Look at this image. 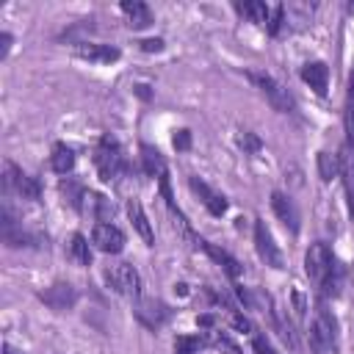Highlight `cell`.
Wrapping results in <instances>:
<instances>
[{"label":"cell","mask_w":354,"mask_h":354,"mask_svg":"<svg viewBox=\"0 0 354 354\" xmlns=\"http://www.w3.org/2000/svg\"><path fill=\"white\" fill-rule=\"evenodd\" d=\"M136 94H138V97H144V100H149V97H152V94H149V86H144V83H141V86H136Z\"/></svg>","instance_id":"cell-38"},{"label":"cell","mask_w":354,"mask_h":354,"mask_svg":"<svg viewBox=\"0 0 354 354\" xmlns=\"http://www.w3.org/2000/svg\"><path fill=\"white\" fill-rule=\"evenodd\" d=\"M293 307H296V315L304 318V310H307V307H304V296H301L299 290H293Z\"/></svg>","instance_id":"cell-36"},{"label":"cell","mask_w":354,"mask_h":354,"mask_svg":"<svg viewBox=\"0 0 354 354\" xmlns=\"http://www.w3.org/2000/svg\"><path fill=\"white\" fill-rule=\"evenodd\" d=\"M17 194H19L22 199H39V183H36L33 177L22 174V180H19V185H17Z\"/></svg>","instance_id":"cell-28"},{"label":"cell","mask_w":354,"mask_h":354,"mask_svg":"<svg viewBox=\"0 0 354 354\" xmlns=\"http://www.w3.org/2000/svg\"><path fill=\"white\" fill-rule=\"evenodd\" d=\"M141 160H144V171H147V174H152V177L166 174V160H163V155H160L155 147L141 144Z\"/></svg>","instance_id":"cell-19"},{"label":"cell","mask_w":354,"mask_h":354,"mask_svg":"<svg viewBox=\"0 0 354 354\" xmlns=\"http://www.w3.org/2000/svg\"><path fill=\"white\" fill-rule=\"evenodd\" d=\"M307 337H310V346H313V351H315V354H335L337 324H335V318L329 315V310H326L324 304H318L315 318L310 321Z\"/></svg>","instance_id":"cell-1"},{"label":"cell","mask_w":354,"mask_h":354,"mask_svg":"<svg viewBox=\"0 0 354 354\" xmlns=\"http://www.w3.org/2000/svg\"><path fill=\"white\" fill-rule=\"evenodd\" d=\"M188 185H191V191H194V194L202 199V205H205V207H207L213 216H224V213H227V199H224L218 191H213V188H210L205 180L191 177V180H188Z\"/></svg>","instance_id":"cell-9"},{"label":"cell","mask_w":354,"mask_h":354,"mask_svg":"<svg viewBox=\"0 0 354 354\" xmlns=\"http://www.w3.org/2000/svg\"><path fill=\"white\" fill-rule=\"evenodd\" d=\"M252 346H254V354H277V351L271 348V343H268V340H266L263 335H254Z\"/></svg>","instance_id":"cell-32"},{"label":"cell","mask_w":354,"mask_h":354,"mask_svg":"<svg viewBox=\"0 0 354 354\" xmlns=\"http://www.w3.org/2000/svg\"><path fill=\"white\" fill-rule=\"evenodd\" d=\"M105 279L113 290H119L124 296L138 299V293H141V277L130 263H116V266L105 268Z\"/></svg>","instance_id":"cell-4"},{"label":"cell","mask_w":354,"mask_h":354,"mask_svg":"<svg viewBox=\"0 0 354 354\" xmlns=\"http://www.w3.org/2000/svg\"><path fill=\"white\" fill-rule=\"evenodd\" d=\"M8 47H11V36H8V33H3V36H0V58H6V55H8Z\"/></svg>","instance_id":"cell-37"},{"label":"cell","mask_w":354,"mask_h":354,"mask_svg":"<svg viewBox=\"0 0 354 354\" xmlns=\"http://www.w3.org/2000/svg\"><path fill=\"white\" fill-rule=\"evenodd\" d=\"M171 144H174V149H180V152H185V149H191V130H177L174 133V138H171Z\"/></svg>","instance_id":"cell-30"},{"label":"cell","mask_w":354,"mask_h":354,"mask_svg":"<svg viewBox=\"0 0 354 354\" xmlns=\"http://www.w3.org/2000/svg\"><path fill=\"white\" fill-rule=\"evenodd\" d=\"M301 80L310 83V88L315 94H326V83H329V69L324 61H313L301 66Z\"/></svg>","instance_id":"cell-14"},{"label":"cell","mask_w":354,"mask_h":354,"mask_svg":"<svg viewBox=\"0 0 354 354\" xmlns=\"http://www.w3.org/2000/svg\"><path fill=\"white\" fill-rule=\"evenodd\" d=\"M50 163H53V169H55L58 174H66V171H72V166H75V152H72L66 144H55Z\"/></svg>","instance_id":"cell-21"},{"label":"cell","mask_w":354,"mask_h":354,"mask_svg":"<svg viewBox=\"0 0 354 354\" xmlns=\"http://www.w3.org/2000/svg\"><path fill=\"white\" fill-rule=\"evenodd\" d=\"M271 324H274V329L279 332V337L285 340V346H290L293 351H299V340H296V332H293V326H290V321L277 310V307H271Z\"/></svg>","instance_id":"cell-20"},{"label":"cell","mask_w":354,"mask_h":354,"mask_svg":"<svg viewBox=\"0 0 354 354\" xmlns=\"http://www.w3.org/2000/svg\"><path fill=\"white\" fill-rule=\"evenodd\" d=\"M136 315H138V321H141L144 326L155 329V326H160V324L169 318V310H166V304H160V301H155V299H147V301H138V304H136Z\"/></svg>","instance_id":"cell-12"},{"label":"cell","mask_w":354,"mask_h":354,"mask_svg":"<svg viewBox=\"0 0 354 354\" xmlns=\"http://www.w3.org/2000/svg\"><path fill=\"white\" fill-rule=\"evenodd\" d=\"M3 351H6V354H19V351H14V348H11V346H8V343H6V346H3Z\"/></svg>","instance_id":"cell-40"},{"label":"cell","mask_w":354,"mask_h":354,"mask_svg":"<svg viewBox=\"0 0 354 354\" xmlns=\"http://www.w3.org/2000/svg\"><path fill=\"white\" fill-rule=\"evenodd\" d=\"M205 346V340L199 335H177L174 340V354H196Z\"/></svg>","instance_id":"cell-25"},{"label":"cell","mask_w":354,"mask_h":354,"mask_svg":"<svg viewBox=\"0 0 354 354\" xmlns=\"http://www.w3.org/2000/svg\"><path fill=\"white\" fill-rule=\"evenodd\" d=\"M138 44H141L144 53H160V50H163V39H144V41H138Z\"/></svg>","instance_id":"cell-33"},{"label":"cell","mask_w":354,"mask_h":354,"mask_svg":"<svg viewBox=\"0 0 354 354\" xmlns=\"http://www.w3.org/2000/svg\"><path fill=\"white\" fill-rule=\"evenodd\" d=\"M80 210H83V213H88V216H94V218H100V221H105V218L111 216V202H108L102 194L88 191V194H83Z\"/></svg>","instance_id":"cell-18"},{"label":"cell","mask_w":354,"mask_h":354,"mask_svg":"<svg viewBox=\"0 0 354 354\" xmlns=\"http://www.w3.org/2000/svg\"><path fill=\"white\" fill-rule=\"evenodd\" d=\"M213 343H216L218 348H227L230 354H241V351H238V346H235V343H230L227 337H218V335H213Z\"/></svg>","instance_id":"cell-35"},{"label":"cell","mask_w":354,"mask_h":354,"mask_svg":"<svg viewBox=\"0 0 354 354\" xmlns=\"http://www.w3.org/2000/svg\"><path fill=\"white\" fill-rule=\"evenodd\" d=\"M91 243H94L100 252H105V254H116V252L124 249V232H122L119 227L108 224V221H100V224H94V230H91Z\"/></svg>","instance_id":"cell-7"},{"label":"cell","mask_w":354,"mask_h":354,"mask_svg":"<svg viewBox=\"0 0 354 354\" xmlns=\"http://www.w3.org/2000/svg\"><path fill=\"white\" fill-rule=\"evenodd\" d=\"M343 124H346V144L354 147V97L348 94L346 111H343Z\"/></svg>","instance_id":"cell-27"},{"label":"cell","mask_w":354,"mask_h":354,"mask_svg":"<svg viewBox=\"0 0 354 354\" xmlns=\"http://www.w3.org/2000/svg\"><path fill=\"white\" fill-rule=\"evenodd\" d=\"M122 14L127 17V25L130 28H147L149 22H152V11H149V6L147 3H141V0H122Z\"/></svg>","instance_id":"cell-16"},{"label":"cell","mask_w":354,"mask_h":354,"mask_svg":"<svg viewBox=\"0 0 354 354\" xmlns=\"http://www.w3.org/2000/svg\"><path fill=\"white\" fill-rule=\"evenodd\" d=\"M243 17H249L252 22H260V25H268V17H271V8L266 3H257V0H249V3H238L235 6Z\"/></svg>","instance_id":"cell-22"},{"label":"cell","mask_w":354,"mask_h":354,"mask_svg":"<svg viewBox=\"0 0 354 354\" xmlns=\"http://www.w3.org/2000/svg\"><path fill=\"white\" fill-rule=\"evenodd\" d=\"M332 266H335V260H332L329 246H326L324 241L310 243V249H307V254H304V271H307V277L321 285V282L329 277Z\"/></svg>","instance_id":"cell-3"},{"label":"cell","mask_w":354,"mask_h":354,"mask_svg":"<svg viewBox=\"0 0 354 354\" xmlns=\"http://www.w3.org/2000/svg\"><path fill=\"white\" fill-rule=\"evenodd\" d=\"M127 216H130L136 232L144 238V243L152 246V243H155V232H152V224H149V218H147V213H144V207H141L138 199H130V202H127Z\"/></svg>","instance_id":"cell-15"},{"label":"cell","mask_w":354,"mask_h":354,"mask_svg":"<svg viewBox=\"0 0 354 354\" xmlns=\"http://www.w3.org/2000/svg\"><path fill=\"white\" fill-rule=\"evenodd\" d=\"M199 246H202V249H205V252H207V254H210V257H213V260H216V263H218V266H221L232 279H235V277H241L243 266H241L230 252H224V249H218V246H213V243H207V241H202Z\"/></svg>","instance_id":"cell-17"},{"label":"cell","mask_w":354,"mask_h":354,"mask_svg":"<svg viewBox=\"0 0 354 354\" xmlns=\"http://www.w3.org/2000/svg\"><path fill=\"white\" fill-rule=\"evenodd\" d=\"M94 163H97L100 177H102L105 183L116 180V177L124 171L122 152H119V147H116V141H113L111 136H105V138L100 141V149H97V155H94Z\"/></svg>","instance_id":"cell-2"},{"label":"cell","mask_w":354,"mask_h":354,"mask_svg":"<svg viewBox=\"0 0 354 354\" xmlns=\"http://www.w3.org/2000/svg\"><path fill=\"white\" fill-rule=\"evenodd\" d=\"M232 326H235V329H241V332H252V321H249V318H243V315H238V313L232 315Z\"/></svg>","instance_id":"cell-34"},{"label":"cell","mask_w":354,"mask_h":354,"mask_svg":"<svg viewBox=\"0 0 354 354\" xmlns=\"http://www.w3.org/2000/svg\"><path fill=\"white\" fill-rule=\"evenodd\" d=\"M196 324H202V326H210V324H213V315H199V318H196Z\"/></svg>","instance_id":"cell-39"},{"label":"cell","mask_w":354,"mask_h":354,"mask_svg":"<svg viewBox=\"0 0 354 354\" xmlns=\"http://www.w3.org/2000/svg\"><path fill=\"white\" fill-rule=\"evenodd\" d=\"M254 246H257V254L266 260V266L271 268H285V257L279 252V246L274 243L271 238V230L266 227V221H254Z\"/></svg>","instance_id":"cell-6"},{"label":"cell","mask_w":354,"mask_h":354,"mask_svg":"<svg viewBox=\"0 0 354 354\" xmlns=\"http://www.w3.org/2000/svg\"><path fill=\"white\" fill-rule=\"evenodd\" d=\"M340 163V174H343V185H346V196H348V213L354 218V147H343L337 155Z\"/></svg>","instance_id":"cell-11"},{"label":"cell","mask_w":354,"mask_h":354,"mask_svg":"<svg viewBox=\"0 0 354 354\" xmlns=\"http://www.w3.org/2000/svg\"><path fill=\"white\" fill-rule=\"evenodd\" d=\"M39 299L50 307V310H69L72 304H75V299H77V293H75V288L69 285V282H55V285H50L47 290H41L39 293Z\"/></svg>","instance_id":"cell-8"},{"label":"cell","mask_w":354,"mask_h":354,"mask_svg":"<svg viewBox=\"0 0 354 354\" xmlns=\"http://www.w3.org/2000/svg\"><path fill=\"white\" fill-rule=\"evenodd\" d=\"M69 254H72V260H75L77 266H91V249H88V241H86L80 232L72 235V241H69Z\"/></svg>","instance_id":"cell-23"},{"label":"cell","mask_w":354,"mask_h":354,"mask_svg":"<svg viewBox=\"0 0 354 354\" xmlns=\"http://www.w3.org/2000/svg\"><path fill=\"white\" fill-rule=\"evenodd\" d=\"M271 207H274L277 218H279L290 232H299V210H296V205H293L290 196H285L282 191H274V194H271Z\"/></svg>","instance_id":"cell-10"},{"label":"cell","mask_w":354,"mask_h":354,"mask_svg":"<svg viewBox=\"0 0 354 354\" xmlns=\"http://www.w3.org/2000/svg\"><path fill=\"white\" fill-rule=\"evenodd\" d=\"M282 14H285V8L282 6H277V8H271V17H268V33H277L279 30V25H282Z\"/></svg>","instance_id":"cell-31"},{"label":"cell","mask_w":354,"mask_h":354,"mask_svg":"<svg viewBox=\"0 0 354 354\" xmlns=\"http://www.w3.org/2000/svg\"><path fill=\"white\" fill-rule=\"evenodd\" d=\"M238 144H241L243 152H260V147H263V141H260L254 133H249V130H243V133L238 136Z\"/></svg>","instance_id":"cell-29"},{"label":"cell","mask_w":354,"mask_h":354,"mask_svg":"<svg viewBox=\"0 0 354 354\" xmlns=\"http://www.w3.org/2000/svg\"><path fill=\"white\" fill-rule=\"evenodd\" d=\"M75 53L80 58H86V61H94V64H111V61L119 58V50L111 47V44H88V41H80Z\"/></svg>","instance_id":"cell-13"},{"label":"cell","mask_w":354,"mask_h":354,"mask_svg":"<svg viewBox=\"0 0 354 354\" xmlns=\"http://www.w3.org/2000/svg\"><path fill=\"white\" fill-rule=\"evenodd\" d=\"M19 180H22V169H19L14 160H6V163H3V188H6V191H17Z\"/></svg>","instance_id":"cell-26"},{"label":"cell","mask_w":354,"mask_h":354,"mask_svg":"<svg viewBox=\"0 0 354 354\" xmlns=\"http://www.w3.org/2000/svg\"><path fill=\"white\" fill-rule=\"evenodd\" d=\"M348 94L354 97V72H351V86H348Z\"/></svg>","instance_id":"cell-41"},{"label":"cell","mask_w":354,"mask_h":354,"mask_svg":"<svg viewBox=\"0 0 354 354\" xmlns=\"http://www.w3.org/2000/svg\"><path fill=\"white\" fill-rule=\"evenodd\" d=\"M337 171H340L337 158H335V155H329V152H318V174H321V180H324V183H329Z\"/></svg>","instance_id":"cell-24"},{"label":"cell","mask_w":354,"mask_h":354,"mask_svg":"<svg viewBox=\"0 0 354 354\" xmlns=\"http://www.w3.org/2000/svg\"><path fill=\"white\" fill-rule=\"evenodd\" d=\"M246 77H249V80H252V83L266 94V100H268L277 111H282V113L293 111V100L288 97V91H285V88H282L271 75H266V72H249Z\"/></svg>","instance_id":"cell-5"}]
</instances>
